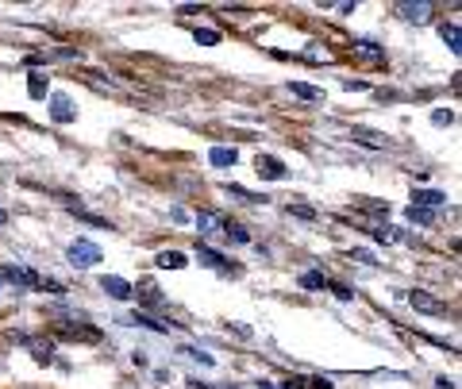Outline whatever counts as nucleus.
Wrapping results in <instances>:
<instances>
[{"label":"nucleus","mask_w":462,"mask_h":389,"mask_svg":"<svg viewBox=\"0 0 462 389\" xmlns=\"http://www.w3.org/2000/svg\"><path fill=\"white\" fill-rule=\"evenodd\" d=\"M66 258H69V266H74V270H93V266H97L105 255H100L97 243H89V239H78V243H69Z\"/></svg>","instance_id":"f257e3e1"},{"label":"nucleus","mask_w":462,"mask_h":389,"mask_svg":"<svg viewBox=\"0 0 462 389\" xmlns=\"http://www.w3.org/2000/svg\"><path fill=\"white\" fill-rule=\"evenodd\" d=\"M0 282H12L16 290H42V278L27 266H5L0 270Z\"/></svg>","instance_id":"f03ea898"},{"label":"nucleus","mask_w":462,"mask_h":389,"mask_svg":"<svg viewBox=\"0 0 462 389\" xmlns=\"http://www.w3.org/2000/svg\"><path fill=\"white\" fill-rule=\"evenodd\" d=\"M254 174L263 178V181H282L285 178V162H282V158H273V154H258Z\"/></svg>","instance_id":"7ed1b4c3"},{"label":"nucleus","mask_w":462,"mask_h":389,"mask_svg":"<svg viewBox=\"0 0 462 389\" xmlns=\"http://www.w3.org/2000/svg\"><path fill=\"white\" fill-rule=\"evenodd\" d=\"M409 305H412L416 312H428V316H443V312H447L443 301L431 297V293H424V290H412V293H409Z\"/></svg>","instance_id":"20e7f679"},{"label":"nucleus","mask_w":462,"mask_h":389,"mask_svg":"<svg viewBox=\"0 0 462 389\" xmlns=\"http://www.w3.org/2000/svg\"><path fill=\"white\" fill-rule=\"evenodd\" d=\"M100 290H105L112 301H127V297H135L132 282H127V278H116V273H105V278H100Z\"/></svg>","instance_id":"39448f33"},{"label":"nucleus","mask_w":462,"mask_h":389,"mask_svg":"<svg viewBox=\"0 0 462 389\" xmlns=\"http://www.w3.org/2000/svg\"><path fill=\"white\" fill-rule=\"evenodd\" d=\"M51 116H54V124H74L78 120V108H74V100L69 97H51Z\"/></svg>","instance_id":"423d86ee"},{"label":"nucleus","mask_w":462,"mask_h":389,"mask_svg":"<svg viewBox=\"0 0 462 389\" xmlns=\"http://www.w3.org/2000/svg\"><path fill=\"white\" fill-rule=\"evenodd\" d=\"M397 12L409 23H428L431 20V5H428V0H420V5H397Z\"/></svg>","instance_id":"0eeeda50"},{"label":"nucleus","mask_w":462,"mask_h":389,"mask_svg":"<svg viewBox=\"0 0 462 389\" xmlns=\"http://www.w3.org/2000/svg\"><path fill=\"white\" fill-rule=\"evenodd\" d=\"M197 258H200V263H205V266H212V270H231L227 258H224L220 251H212L208 243H197Z\"/></svg>","instance_id":"6e6552de"},{"label":"nucleus","mask_w":462,"mask_h":389,"mask_svg":"<svg viewBox=\"0 0 462 389\" xmlns=\"http://www.w3.org/2000/svg\"><path fill=\"white\" fill-rule=\"evenodd\" d=\"M197 227H200V236L224 232V216L220 212H197Z\"/></svg>","instance_id":"1a4fd4ad"},{"label":"nucleus","mask_w":462,"mask_h":389,"mask_svg":"<svg viewBox=\"0 0 462 389\" xmlns=\"http://www.w3.org/2000/svg\"><path fill=\"white\" fill-rule=\"evenodd\" d=\"M208 162H212V166H220V170H227V166H236V162H239V151H236V147H212Z\"/></svg>","instance_id":"9d476101"},{"label":"nucleus","mask_w":462,"mask_h":389,"mask_svg":"<svg viewBox=\"0 0 462 389\" xmlns=\"http://www.w3.org/2000/svg\"><path fill=\"white\" fill-rule=\"evenodd\" d=\"M158 266H162V270H185V266H189V255H185V251H162V255H158Z\"/></svg>","instance_id":"9b49d317"},{"label":"nucleus","mask_w":462,"mask_h":389,"mask_svg":"<svg viewBox=\"0 0 462 389\" xmlns=\"http://www.w3.org/2000/svg\"><path fill=\"white\" fill-rule=\"evenodd\" d=\"M412 205H420V208H431V212H436L439 205H447V193H436V190H424V193H416V197H412Z\"/></svg>","instance_id":"f8f14e48"},{"label":"nucleus","mask_w":462,"mask_h":389,"mask_svg":"<svg viewBox=\"0 0 462 389\" xmlns=\"http://www.w3.org/2000/svg\"><path fill=\"white\" fill-rule=\"evenodd\" d=\"M20 343H27V347H32V355L39 358V363H51V358H54V343H42V339H27V336H20Z\"/></svg>","instance_id":"ddd939ff"},{"label":"nucleus","mask_w":462,"mask_h":389,"mask_svg":"<svg viewBox=\"0 0 462 389\" xmlns=\"http://www.w3.org/2000/svg\"><path fill=\"white\" fill-rule=\"evenodd\" d=\"M58 336H62V339H85V343H97L100 339V331L97 328H62V331H58Z\"/></svg>","instance_id":"4468645a"},{"label":"nucleus","mask_w":462,"mask_h":389,"mask_svg":"<svg viewBox=\"0 0 462 389\" xmlns=\"http://www.w3.org/2000/svg\"><path fill=\"white\" fill-rule=\"evenodd\" d=\"M224 193H231V197H239V200H247V205H266L270 197H263V193H251V190H243V185H224Z\"/></svg>","instance_id":"2eb2a0df"},{"label":"nucleus","mask_w":462,"mask_h":389,"mask_svg":"<svg viewBox=\"0 0 462 389\" xmlns=\"http://www.w3.org/2000/svg\"><path fill=\"white\" fill-rule=\"evenodd\" d=\"M289 93L300 97V100H324V89H316V85H305V81H289Z\"/></svg>","instance_id":"dca6fc26"},{"label":"nucleus","mask_w":462,"mask_h":389,"mask_svg":"<svg viewBox=\"0 0 462 389\" xmlns=\"http://www.w3.org/2000/svg\"><path fill=\"white\" fill-rule=\"evenodd\" d=\"M355 51L363 54V59H370V62H385V51L378 47V42H370V39H358V42H355Z\"/></svg>","instance_id":"f3484780"},{"label":"nucleus","mask_w":462,"mask_h":389,"mask_svg":"<svg viewBox=\"0 0 462 389\" xmlns=\"http://www.w3.org/2000/svg\"><path fill=\"white\" fill-rule=\"evenodd\" d=\"M78 216V220H85V224H93V227H105V232H112V220H105V216H93V212H85V208H69Z\"/></svg>","instance_id":"a211bd4d"},{"label":"nucleus","mask_w":462,"mask_h":389,"mask_svg":"<svg viewBox=\"0 0 462 389\" xmlns=\"http://www.w3.org/2000/svg\"><path fill=\"white\" fill-rule=\"evenodd\" d=\"M193 39H197V47H216V42H220V32H212V27H197Z\"/></svg>","instance_id":"6ab92c4d"},{"label":"nucleus","mask_w":462,"mask_h":389,"mask_svg":"<svg viewBox=\"0 0 462 389\" xmlns=\"http://www.w3.org/2000/svg\"><path fill=\"white\" fill-rule=\"evenodd\" d=\"M300 285H305V290H324L328 278H324L320 270H309V273H300Z\"/></svg>","instance_id":"aec40b11"},{"label":"nucleus","mask_w":462,"mask_h":389,"mask_svg":"<svg viewBox=\"0 0 462 389\" xmlns=\"http://www.w3.org/2000/svg\"><path fill=\"white\" fill-rule=\"evenodd\" d=\"M224 236H227V239H236V243H251L247 227H243V224H231V220H224Z\"/></svg>","instance_id":"412c9836"},{"label":"nucleus","mask_w":462,"mask_h":389,"mask_svg":"<svg viewBox=\"0 0 462 389\" xmlns=\"http://www.w3.org/2000/svg\"><path fill=\"white\" fill-rule=\"evenodd\" d=\"M409 220H412V224H431V220H436V212L420 208V205H409Z\"/></svg>","instance_id":"4be33fe9"},{"label":"nucleus","mask_w":462,"mask_h":389,"mask_svg":"<svg viewBox=\"0 0 462 389\" xmlns=\"http://www.w3.org/2000/svg\"><path fill=\"white\" fill-rule=\"evenodd\" d=\"M443 39H447V47H451L455 54L462 51V47H458V42H462V39H458V23H443Z\"/></svg>","instance_id":"5701e85b"},{"label":"nucleus","mask_w":462,"mask_h":389,"mask_svg":"<svg viewBox=\"0 0 462 389\" xmlns=\"http://www.w3.org/2000/svg\"><path fill=\"white\" fill-rule=\"evenodd\" d=\"M27 93H32L35 100L47 97V81H42V74H32V81H27Z\"/></svg>","instance_id":"b1692460"},{"label":"nucleus","mask_w":462,"mask_h":389,"mask_svg":"<svg viewBox=\"0 0 462 389\" xmlns=\"http://www.w3.org/2000/svg\"><path fill=\"white\" fill-rule=\"evenodd\" d=\"M132 324H143V328H151V331H170L173 328V324H158V320H151V316H143V312H135Z\"/></svg>","instance_id":"393cba45"},{"label":"nucleus","mask_w":462,"mask_h":389,"mask_svg":"<svg viewBox=\"0 0 462 389\" xmlns=\"http://www.w3.org/2000/svg\"><path fill=\"white\" fill-rule=\"evenodd\" d=\"M374 239H378V243H397L401 236H397V227H378V232H374Z\"/></svg>","instance_id":"a878e982"},{"label":"nucleus","mask_w":462,"mask_h":389,"mask_svg":"<svg viewBox=\"0 0 462 389\" xmlns=\"http://www.w3.org/2000/svg\"><path fill=\"white\" fill-rule=\"evenodd\" d=\"M181 355H189V358H197V363H205V366H212L216 358L212 355H205V351H197V347H181Z\"/></svg>","instance_id":"bb28decb"},{"label":"nucleus","mask_w":462,"mask_h":389,"mask_svg":"<svg viewBox=\"0 0 462 389\" xmlns=\"http://www.w3.org/2000/svg\"><path fill=\"white\" fill-rule=\"evenodd\" d=\"M282 389H309V378H300V374H289L282 382Z\"/></svg>","instance_id":"cd10ccee"},{"label":"nucleus","mask_w":462,"mask_h":389,"mask_svg":"<svg viewBox=\"0 0 462 389\" xmlns=\"http://www.w3.org/2000/svg\"><path fill=\"white\" fill-rule=\"evenodd\" d=\"M431 124H436V127H447V124H455V112H451V108H447V112L439 108L436 116H431Z\"/></svg>","instance_id":"c85d7f7f"},{"label":"nucleus","mask_w":462,"mask_h":389,"mask_svg":"<svg viewBox=\"0 0 462 389\" xmlns=\"http://www.w3.org/2000/svg\"><path fill=\"white\" fill-rule=\"evenodd\" d=\"M289 212L300 216V220H316V212H312V208H305V205H289Z\"/></svg>","instance_id":"c756f323"},{"label":"nucleus","mask_w":462,"mask_h":389,"mask_svg":"<svg viewBox=\"0 0 462 389\" xmlns=\"http://www.w3.org/2000/svg\"><path fill=\"white\" fill-rule=\"evenodd\" d=\"M309 389H336V382L324 378V374H320V378H309Z\"/></svg>","instance_id":"7c9ffc66"},{"label":"nucleus","mask_w":462,"mask_h":389,"mask_svg":"<svg viewBox=\"0 0 462 389\" xmlns=\"http://www.w3.org/2000/svg\"><path fill=\"white\" fill-rule=\"evenodd\" d=\"M351 258H355V263H370L374 266V255L370 251H351Z\"/></svg>","instance_id":"2f4dec72"},{"label":"nucleus","mask_w":462,"mask_h":389,"mask_svg":"<svg viewBox=\"0 0 462 389\" xmlns=\"http://www.w3.org/2000/svg\"><path fill=\"white\" fill-rule=\"evenodd\" d=\"M331 290H336V297H339V301H351V297H355L351 290H346V285H331Z\"/></svg>","instance_id":"473e14b6"},{"label":"nucleus","mask_w":462,"mask_h":389,"mask_svg":"<svg viewBox=\"0 0 462 389\" xmlns=\"http://www.w3.org/2000/svg\"><path fill=\"white\" fill-rule=\"evenodd\" d=\"M231 331H236V336H243V339H251V328H247V324H231Z\"/></svg>","instance_id":"72a5a7b5"},{"label":"nucleus","mask_w":462,"mask_h":389,"mask_svg":"<svg viewBox=\"0 0 462 389\" xmlns=\"http://www.w3.org/2000/svg\"><path fill=\"white\" fill-rule=\"evenodd\" d=\"M170 216H173V220H178V224L189 220V212H185V208H170Z\"/></svg>","instance_id":"f704fd0d"},{"label":"nucleus","mask_w":462,"mask_h":389,"mask_svg":"<svg viewBox=\"0 0 462 389\" xmlns=\"http://www.w3.org/2000/svg\"><path fill=\"white\" fill-rule=\"evenodd\" d=\"M5 224H8V212H5V208H0V227H5Z\"/></svg>","instance_id":"c9c22d12"},{"label":"nucleus","mask_w":462,"mask_h":389,"mask_svg":"<svg viewBox=\"0 0 462 389\" xmlns=\"http://www.w3.org/2000/svg\"><path fill=\"white\" fill-rule=\"evenodd\" d=\"M258 389H273V382H258Z\"/></svg>","instance_id":"e433bc0d"}]
</instances>
